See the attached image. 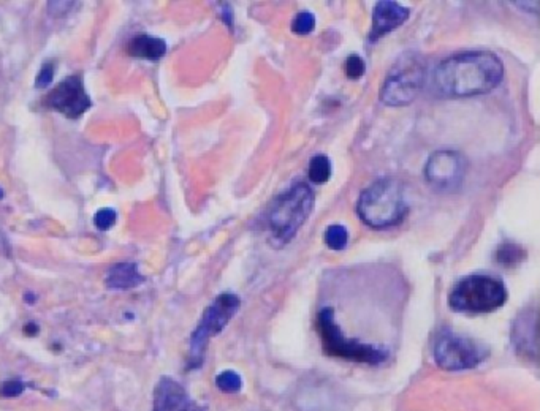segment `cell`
<instances>
[{
    "mask_svg": "<svg viewBox=\"0 0 540 411\" xmlns=\"http://www.w3.org/2000/svg\"><path fill=\"white\" fill-rule=\"evenodd\" d=\"M143 275L138 273L135 263L116 264L106 274V286L109 290H132L143 283Z\"/></svg>",
    "mask_w": 540,
    "mask_h": 411,
    "instance_id": "13",
    "label": "cell"
},
{
    "mask_svg": "<svg viewBox=\"0 0 540 411\" xmlns=\"http://www.w3.org/2000/svg\"><path fill=\"white\" fill-rule=\"evenodd\" d=\"M466 178V158L456 151L434 152L425 166V179L437 192H456Z\"/></svg>",
    "mask_w": 540,
    "mask_h": 411,
    "instance_id": "9",
    "label": "cell"
},
{
    "mask_svg": "<svg viewBox=\"0 0 540 411\" xmlns=\"http://www.w3.org/2000/svg\"><path fill=\"white\" fill-rule=\"evenodd\" d=\"M425 62L420 56L404 54L386 75L381 89V100L389 106H406L412 103L425 83Z\"/></svg>",
    "mask_w": 540,
    "mask_h": 411,
    "instance_id": "6",
    "label": "cell"
},
{
    "mask_svg": "<svg viewBox=\"0 0 540 411\" xmlns=\"http://www.w3.org/2000/svg\"><path fill=\"white\" fill-rule=\"evenodd\" d=\"M331 178V163L330 158L326 156H316L311 158L309 163V179L317 183V186H322V183L328 182V179Z\"/></svg>",
    "mask_w": 540,
    "mask_h": 411,
    "instance_id": "17",
    "label": "cell"
},
{
    "mask_svg": "<svg viewBox=\"0 0 540 411\" xmlns=\"http://www.w3.org/2000/svg\"><path fill=\"white\" fill-rule=\"evenodd\" d=\"M346 75L350 79H359L364 75V61L360 56H350L346 61Z\"/></svg>",
    "mask_w": 540,
    "mask_h": 411,
    "instance_id": "21",
    "label": "cell"
},
{
    "mask_svg": "<svg viewBox=\"0 0 540 411\" xmlns=\"http://www.w3.org/2000/svg\"><path fill=\"white\" fill-rule=\"evenodd\" d=\"M152 411H192V403L178 381L164 377L156 387Z\"/></svg>",
    "mask_w": 540,
    "mask_h": 411,
    "instance_id": "12",
    "label": "cell"
},
{
    "mask_svg": "<svg viewBox=\"0 0 540 411\" xmlns=\"http://www.w3.org/2000/svg\"><path fill=\"white\" fill-rule=\"evenodd\" d=\"M317 331L320 339H322L324 351L328 356L364 364H381L389 356L384 348L350 340L344 337L336 321H334L333 308L320 310L317 317Z\"/></svg>",
    "mask_w": 540,
    "mask_h": 411,
    "instance_id": "5",
    "label": "cell"
},
{
    "mask_svg": "<svg viewBox=\"0 0 540 411\" xmlns=\"http://www.w3.org/2000/svg\"><path fill=\"white\" fill-rule=\"evenodd\" d=\"M407 203L401 182L384 178L369 186L360 195L356 212L371 228L384 230L403 222L407 215Z\"/></svg>",
    "mask_w": 540,
    "mask_h": 411,
    "instance_id": "2",
    "label": "cell"
},
{
    "mask_svg": "<svg viewBox=\"0 0 540 411\" xmlns=\"http://www.w3.org/2000/svg\"><path fill=\"white\" fill-rule=\"evenodd\" d=\"M114 222H116V212L109 208L100 209L96 214V217H94V223H96L99 230H104V231L111 228Z\"/></svg>",
    "mask_w": 540,
    "mask_h": 411,
    "instance_id": "22",
    "label": "cell"
},
{
    "mask_svg": "<svg viewBox=\"0 0 540 411\" xmlns=\"http://www.w3.org/2000/svg\"><path fill=\"white\" fill-rule=\"evenodd\" d=\"M409 18V9L399 5L396 2H379L374 6V13H372V27L369 34V40L376 41L382 39L391 31H395L396 27L404 24Z\"/></svg>",
    "mask_w": 540,
    "mask_h": 411,
    "instance_id": "11",
    "label": "cell"
},
{
    "mask_svg": "<svg viewBox=\"0 0 540 411\" xmlns=\"http://www.w3.org/2000/svg\"><path fill=\"white\" fill-rule=\"evenodd\" d=\"M314 27H316V18L309 11L298 13L291 23V31L298 35H308L314 31Z\"/></svg>",
    "mask_w": 540,
    "mask_h": 411,
    "instance_id": "19",
    "label": "cell"
},
{
    "mask_svg": "<svg viewBox=\"0 0 540 411\" xmlns=\"http://www.w3.org/2000/svg\"><path fill=\"white\" fill-rule=\"evenodd\" d=\"M239 308V298L231 293H224L217 296L203 313L199 328L195 329L191 339V364L192 367L200 365L203 361L204 350L211 337L217 335L227 326V323L233 318V315Z\"/></svg>",
    "mask_w": 540,
    "mask_h": 411,
    "instance_id": "7",
    "label": "cell"
},
{
    "mask_svg": "<svg viewBox=\"0 0 540 411\" xmlns=\"http://www.w3.org/2000/svg\"><path fill=\"white\" fill-rule=\"evenodd\" d=\"M45 105L62 113L70 119L83 116L91 108L92 101L86 93L81 76L73 75L62 79L45 97Z\"/></svg>",
    "mask_w": 540,
    "mask_h": 411,
    "instance_id": "10",
    "label": "cell"
},
{
    "mask_svg": "<svg viewBox=\"0 0 540 411\" xmlns=\"http://www.w3.org/2000/svg\"><path fill=\"white\" fill-rule=\"evenodd\" d=\"M314 209V193L306 183H295L279 195L269 212V228L277 244H287L309 218Z\"/></svg>",
    "mask_w": 540,
    "mask_h": 411,
    "instance_id": "3",
    "label": "cell"
},
{
    "mask_svg": "<svg viewBox=\"0 0 540 411\" xmlns=\"http://www.w3.org/2000/svg\"><path fill=\"white\" fill-rule=\"evenodd\" d=\"M53 76H54V65L53 64H45L40 68L39 76H36V81H35L36 87H46V86H49L51 81H53Z\"/></svg>",
    "mask_w": 540,
    "mask_h": 411,
    "instance_id": "24",
    "label": "cell"
},
{
    "mask_svg": "<svg viewBox=\"0 0 540 411\" xmlns=\"http://www.w3.org/2000/svg\"><path fill=\"white\" fill-rule=\"evenodd\" d=\"M532 328H536V313L534 312L523 313L514 325V343L516 345V348H518V351H520V353H521V351H524V353L529 356V351H532V355H534V357H536L537 351L532 350L529 347L528 340H526V337H531L532 340H536V335L528 334V331Z\"/></svg>",
    "mask_w": 540,
    "mask_h": 411,
    "instance_id": "15",
    "label": "cell"
},
{
    "mask_svg": "<svg viewBox=\"0 0 540 411\" xmlns=\"http://www.w3.org/2000/svg\"><path fill=\"white\" fill-rule=\"evenodd\" d=\"M507 291L499 278L472 274L459 280L450 291L449 304L456 312L490 313L506 304Z\"/></svg>",
    "mask_w": 540,
    "mask_h": 411,
    "instance_id": "4",
    "label": "cell"
},
{
    "mask_svg": "<svg viewBox=\"0 0 540 411\" xmlns=\"http://www.w3.org/2000/svg\"><path fill=\"white\" fill-rule=\"evenodd\" d=\"M24 392V385L21 381H5V383L0 385V397L4 399H13L18 397Z\"/></svg>",
    "mask_w": 540,
    "mask_h": 411,
    "instance_id": "23",
    "label": "cell"
},
{
    "mask_svg": "<svg viewBox=\"0 0 540 411\" xmlns=\"http://www.w3.org/2000/svg\"><path fill=\"white\" fill-rule=\"evenodd\" d=\"M504 67L499 57L488 51H468L451 56L437 67L436 86L454 98L484 95L499 86Z\"/></svg>",
    "mask_w": 540,
    "mask_h": 411,
    "instance_id": "1",
    "label": "cell"
},
{
    "mask_svg": "<svg viewBox=\"0 0 540 411\" xmlns=\"http://www.w3.org/2000/svg\"><path fill=\"white\" fill-rule=\"evenodd\" d=\"M496 260L504 268H515L524 260V250L516 244H512V242H506L498 248V253H496Z\"/></svg>",
    "mask_w": 540,
    "mask_h": 411,
    "instance_id": "16",
    "label": "cell"
},
{
    "mask_svg": "<svg viewBox=\"0 0 540 411\" xmlns=\"http://www.w3.org/2000/svg\"><path fill=\"white\" fill-rule=\"evenodd\" d=\"M216 385L224 392H238L243 383H241V378L238 373L227 370V372H222L221 375L216 378Z\"/></svg>",
    "mask_w": 540,
    "mask_h": 411,
    "instance_id": "20",
    "label": "cell"
},
{
    "mask_svg": "<svg viewBox=\"0 0 540 411\" xmlns=\"http://www.w3.org/2000/svg\"><path fill=\"white\" fill-rule=\"evenodd\" d=\"M127 53L135 57H144L149 59V61H157V59L165 56L166 43L164 40L156 39V36L141 34L130 40L127 45Z\"/></svg>",
    "mask_w": 540,
    "mask_h": 411,
    "instance_id": "14",
    "label": "cell"
},
{
    "mask_svg": "<svg viewBox=\"0 0 540 411\" xmlns=\"http://www.w3.org/2000/svg\"><path fill=\"white\" fill-rule=\"evenodd\" d=\"M486 350L468 337L444 331L434 347V359L444 370H468L477 367L486 357Z\"/></svg>",
    "mask_w": 540,
    "mask_h": 411,
    "instance_id": "8",
    "label": "cell"
},
{
    "mask_svg": "<svg viewBox=\"0 0 540 411\" xmlns=\"http://www.w3.org/2000/svg\"><path fill=\"white\" fill-rule=\"evenodd\" d=\"M326 245L333 250H342L347 245L349 233L342 225H331L325 233Z\"/></svg>",
    "mask_w": 540,
    "mask_h": 411,
    "instance_id": "18",
    "label": "cell"
}]
</instances>
